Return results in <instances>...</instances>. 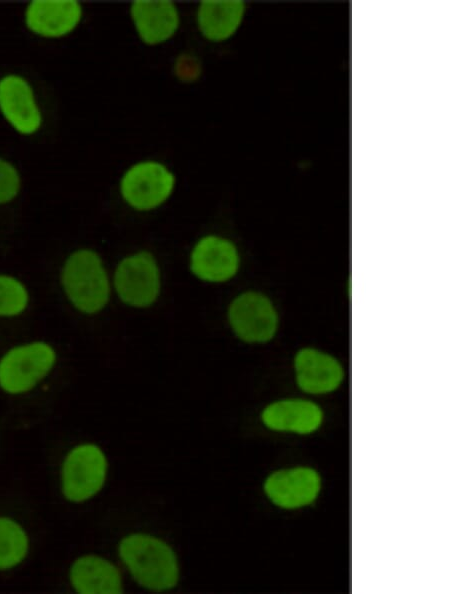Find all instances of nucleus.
<instances>
[{
	"label": "nucleus",
	"instance_id": "f257e3e1",
	"mask_svg": "<svg viewBox=\"0 0 450 594\" xmlns=\"http://www.w3.org/2000/svg\"><path fill=\"white\" fill-rule=\"evenodd\" d=\"M117 558L130 579L140 588L163 593L175 589L181 579V563L174 547L149 532L123 535L116 547Z\"/></svg>",
	"mask_w": 450,
	"mask_h": 594
},
{
	"label": "nucleus",
	"instance_id": "f03ea898",
	"mask_svg": "<svg viewBox=\"0 0 450 594\" xmlns=\"http://www.w3.org/2000/svg\"><path fill=\"white\" fill-rule=\"evenodd\" d=\"M59 280L70 305L83 315L100 313L111 299V277L101 255L91 248L72 251L61 266Z\"/></svg>",
	"mask_w": 450,
	"mask_h": 594
},
{
	"label": "nucleus",
	"instance_id": "7ed1b4c3",
	"mask_svg": "<svg viewBox=\"0 0 450 594\" xmlns=\"http://www.w3.org/2000/svg\"><path fill=\"white\" fill-rule=\"evenodd\" d=\"M108 475L109 459L102 446L92 441L79 442L61 460L60 494L68 503H87L102 492Z\"/></svg>",
	"mask_w": 450,
	"mask_h": 594
},
{
	"label": "nucleus",
	"instance_id": "20e7f679",
	"mask_svg": "<svg viewBox=\"0 0 450 594\" xmlns=\"http://www.w3.org/2000/svg\"><path fill=\"white\" fill-rule=\"evenodd\" d=\"M58 353L44 340L17 344L0 356V390L9 396L33 391L54 370Z\"/></svg>",
	"mask_w": 450,
	"mask_h": 594
},
{
	"label": "nucleus",
	"instance_id": "39448f33",
	"mask_svg": "<svg viewBox=\"0 0 450 594\" xmlns=\"http://www.w3.org/2000/svg\"><path fill=\"white\" fill-rule=\"evenodd\" d=\"M112 290L118 300L133 309H147L159 299L162 272L156 256L142 249L123 256L116 264Z\"/></svg>",
	"mask_w": 450,
	"mask_h": 594
},
{
	"label": "nucleus",
	"instance_id": "423d86ee",
	"mask_svg": "<svg viewBox=\"0 0 450 594\" xmlns=\"http://www.w3.org/2000/svg\"><path fill=\"white\" fill-rule=\"evenodd\" d=\"M227 322L237 339L247 344L270 342L279 328V314L273 301L263 292L246 290L229 302Z\"/></svg>",
	"mask_w": 450,
	"mask_h": 594
},
{
	"label": "nucleus",
	"instance_id": "0eeeda50",
	"mask_svg": "<svg viewBox=\"0 0 450 594\" xmlns=\"http://www.w3.org/2000/svg\"><path fill=\"white\" fill-rule=\"evenodd\" d=\"M175 175L164 164L145 160L129 167L121 177L119 192L124 202L138 212L163 205L175 188Z\"/></svg>",
	"mask_w": 450,
	"mask_h": 594
},
{
	"label": "nucleus",
	"instance_id": "6e6552de",
	"mask_svg": "<svg viewBox=\"0 0 450 594\" xmlns=\"http://www.w3.org/2000/svg\"><path fill=\"white\" fill-rule=\"evenodd\" d=\"M241 255L235 242L218 234L199 237L190 249L188 269L200 282L223 284L239 272Z\"/></svg>",
	"mask_w": 450,
	"mask_h": 594
},
{
	"label": "nucleus",
	"instance_id": "1a4fd4ad",
	"mask_svg": "<svg viewBox=\"0 0 450 594\" xmlns=\"http://www.w3.org/2000/svg\"><path fill=\"white\" fill-rule=\"evenodd\" d=\"M0 115L21 136H33L41 130L43 112L25 76L14 72L0 76Z\"/></svg>",
	"mask_w": 450,
	"mask_h": 594
},
{
	"label": "nucleus",
	"instance_id": "9d476101",
	"mask_svg": "<svg viewBox=\"0 0 450 594\" xmlns=\"http://www.w3.org/2000/svg\"><path fill=\"white\" fill-rule=\"evenodd\" d=\"M83 18L82 4L76 0H34L23 13L26 29L45 39H58L71 34Z\"/></svg>",
	"mask_w": 450,
	"mask_h": 594
},
{
	"label": "nucleus",
	"instance_id": "9b49d317",
	"mask_svg": "<svg viewBox=\"0 0 450 594\" xmlns=\"http://www.w3.org/2000/svg\"><path fill=\"white\" fill-rule=\"evenodd\" d=\"M70 588L78 594H120L124 577L120 566L110 558L85 553L72 560L67 572Z\"/></svg>",
	"mask_w": 450,
	"mask_h": 594
},
{
	"label": "nucleus",
	"instance_id": "f8f14e48",
	"mask_svg": "<svg viewBox=\"0 0 450 594\" xmlns=\"http://www.w3.org/2000/svg\"><path fill=\"white\" fill-rule=\"evenodd\" d=\"M263 490L274 505L294 509L316 499L320 490V477L308 467L278 470L268 475Z\"/></svg>",
	"mask_w": 450,
	"mask_h": 594
},
{
	"label": "nucleus",
	"instance_id": "ddd939ff",
	"mask_svg": "<svg viewBox=\"0 0 450 594\" xmlns=\"http://www.w3.org/2000/svg\"><path fill=\"white\" fill-rule=\"evenodd\" d=\"M293 365L297 385L310 394L330 393L340 386L344 378V370L338 359L317 348L299 349Z\"/></svg>",
	"mask_w": 450,
	"mask_h": 594
},
{
	"label": "nucleus",
	"instance_id": "4468645a",
	"mask_svg": "<svg viewBox=\"0 0 450 594\" xmlns=\"http://www.w3.org/2000/svg\"><path fill=\"white\" fill-rule=\"evenodd\" d=\"M130 13L139 37L148 45L167 41L180 24L178 8L172 1H135Z\"/></svg>",
	"mask_w": 450,
	"mask_h": 594
},
{
	"label": "nucleus",
	"instance_id": "2eb2a0df",
	"mask_svg": "<svg viewBox=\"0 0 450 594\" xmlns=\"http://www.w3.org/2000/svg\"><path fill=\"white\" fill-rule=\"evenodd\" d=\"M263 425L274 431L308 434L321 424V408L304 399H282L269 403L260 415Z\"/></svg>",
	"mask_w": 450,
	"mask_h": 594
},
{
	"label": "nucleus",
	"instance_id": "dca6fc26",
	"mask_svg": "<svg viewBox=\"0 0 450 594\" xmlns=\"http://www.w3.org/2000/svg\"><path fill=\"white\" fill-rule=\"evenodd\" d=\"M244 13L243 1H202L197 9L198 29L207 40L224 41L236 32Z\"/></svg>",
	"mask_w": 450,
	"mask_h": 594
},
{
	"label": "nucleus",
	"instance_id": "f3484780",
	"mask_svg": "<svg viewBox=\"0 0 450 594\" xmlns=\"http://www.w3.org/2000/svg\"><path fill=\"white\" fill-rule=\"evenodd\" d=\"M31 551L27 528L16 518L0 515V573L22 565Z\"/></svg>",
	"mask_w": 450,
	"mask_h": 594
},
{
	"label": "nucleus",
	"instance_id": "a211bd4d",
	"mask_svg": "<svg viewBox=\"0 0 450 594\" xmlns=\"http://www.w3.org/2000/svg\"><path fill=\"white\" fill-rule=\"evenodd\" d=\"M30 292L18 277L0 273V318H16L26 312Z\"/></svg>",
	"mask_w": 450,
	"mask_h": 594
},
{
	"label": "nucleus",
	"instance_id": "6ab92c4d",
	"mask_svg": "<svg viewBox=\"0 0 450 594\" xmlns=\"http://www.w3.org/2000/svg\"><path fill=\"white\" fill-rule=\"evenodd\" d=\"M22 187L18 168L8 159L0 157V206L15 200Z\"/></svg>",
	"mask_w": 450,
	"mask_h": 594
}]
</instances>
